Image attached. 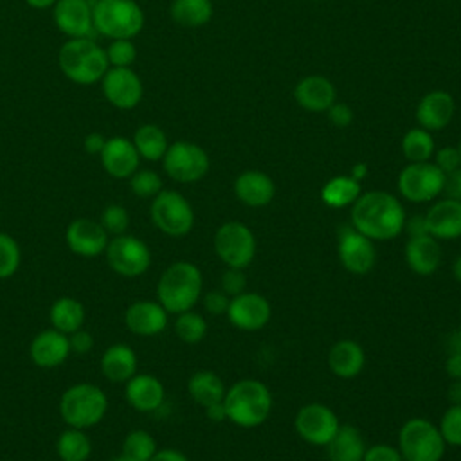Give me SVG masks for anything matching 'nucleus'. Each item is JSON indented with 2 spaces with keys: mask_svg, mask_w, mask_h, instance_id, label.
Returning <instances> with one entry per match:
<instances>
[{
  "mask_svg": "<svg viewBox=\"0 0 461 461\" xmlns=\"http://www.w3.org/2000/svg\"><path fill=\"white\" fill-rule=\"evenodd\" d=\"M405 209L387 191L362 193L351 205V225L373 241H389L403 232Z\"/></svg>",
  "mask_w": 461,
  "mask_h": 461,
  "instance_id": "nucleus-1",
  "label": "nucleus"
},
{
  "mask_svg": "<svg viewBox=\"0 0 461 461\" xmlns=\"http://www.w3.org/2000/svg\"><path fill=\"white\" fill-rule=\"evenodd\" d=\"M202 270L185 259L175 261L164 268L157 283V301L167 313H182L193 310L202 297Z\"/></svg>",
  "mask_w": 461,
  "mask_h": 461,
  "instance_id": "nucleus-2",
  "label": "nucleus"
},
{
  "mask_svg": "<svg viewBox=\"0 0 461 461\" xmlns=\"http://www.w3.org/2000/svg\"><path fill=\"white\" fill-rule=\"evenodd\" d=\"M223 405L230 423L241 429H254L268 420L272 393L261 380L243 378L225 391Z\"/></svg>",
  "mask_w": 461,
  "mask_h": 461,
  "instance_id": "nucleus-3",
  "label": "nucleus"
},
{
  "mask_svg": "<svg viewBox=\"0 0 461 461\" xmlns=\"http://www.w3.org/2000/svg\"><path fill=\"white\" fill-rule=\"evenodd\" d=\"M58 67L76 85H95L110 68L106 52L92 38H68L58 50Z\"/></svg>",
  "mask_w": 461,
  "mask_h": 461,
  "instance_id": "nucleus-4",
  "label": "nucleus"
},
{
  "mask_svg": "<svg viewBox=\"0 0 461 461\" xmlns=\"http://www.w3.org/2000/svg\"><path fill=\"white\" fill-rule=\"evenodd\" d=\"M108 411L106 393L90 382H77L67 387L59 398V416L68 427H95Z\"/></svg>",
  "mask_w": 461,
  "mask_h": 461,
  "instance_id": "nucleus-5",
  "label": "nucleus"
},
{
  "mask_svg": "<svg viewBox=\"0 0 461 461\" xmlns=\"http://www.w3.org/2000/svg\"><path fill=\"white\" fill-rule=\"evenodd\" d=\"M94 31L108 40H133L144 29V11L135 0H95Z\"/></svg>",
  "mask_w": 461,
  "mask_h": 461,
  "instance_id": "nucleus-6",
  "label": "nucleus"
},
{
  "mask_svg": "<svg viewBox=\"0 0 461 461\" xmlns=\"http://www.w3.org/2000/svg\"><path fill=\"white\" fill-rule=\"evenodd\" d=\"M447 443L430 420L411 418L398 432V450L403 461H441Z\"/></svg>",
  "mask_w": 461,
  "mask_h": 461,
  "instance_id": "nucleus-7",
  "label": "nucleus"
},
{
  "mask_svg": "<svg viewBox=\"0 0 461 461\" xmlns=\"http://www.w3.org/2000/svg\"><path fill=\"white\" fill-rule=\"evenodd\" d=\"M149 216L153 225L171 238H182L194 225V211L189 200L175 189H162L151 198Z\"/></svg>",
  "mask_w": 461,
  "mask_h": 461,
  "instance_id": "nucleus-8",
  "label": "nucleus"
},
{
  "mask_svg": "<svg viewBox=\"0 0 461 461\" xmlns=\"http://www.w3.org/2000/svg\"><path fill=\"white\" fill-rule=\"evenodd\" d=\"M218 259L230 268H247L256 256V236L243 221L221 223L212 238Z\"/></svg>",
  "mask_w": 461,
  "mask_h": 461,
  "instance_id": "nucleus-9",
  "label": "nucleus"
},
{
  "mask_svg": "<svg viewBox=\"0 0 461 461\" xmlns=\"http://www.w3.org/2000/svg\"><path fill=\"white\" fill-rule=\"evenodd\" d=\"M207 151L189 140H176L167 146L162 157V167L166 175L180 184H193L202 180L209 171Z\"/></svg>",
  "mask_w": 461,
  "mask_h": 461,
  "instance_id": "nucleus-10",
  "label": "nucleus"
},
{
  "mask_svg": "<svg viewBox=\"0 0 461 461\" xmlns=\"http://www.w3.org/2000/svg\"><path fill=\"white\" fill-rule=\"evenodd\" d=\"M104 258L108 267L122 277H139L151 265L149 247L133 234H119L108 240Z\"/></svg>",
  "mask_w": 461,
  "mask_h": 461,
  "instance_id": "nucleus-11",
  "label": "nucleus"
},
{
  "mask_svg": "<svg viewBox=\"0 0 461 461\" xmlns=\"http://www.w3.org/2000/svg\"><path fill=\"white\" fill-rule=\"evenodd\" d=\"M445 173L430 160L409 162L398 175L400 194L414 203H425L443 193Z\"/></svg>",
  "mask_w": 461,
  "mask_h": 461,
  "instance_id": "nucleus-12",
  "label": "nucleus"
},
{
  "mask_svg": "<svg viewBox=\"0 0 461 461\" xmlns=\"http://www.w3.org/2000/svg\"><path fill=\"white\" fill-rule=\"evenodd\" d=\"M295 432L310 445L326 447L340 427L335 411L324 403L312 402L303 405L294 420Z\"/></svg>",
  "mask_w": 461,
  "mask_h": 461,
  "instance_id": "nucleus-13",
  "label": "nucleus"
},
{
  "mask_svg": "<svg viewBox=\"0 0 461 461\" xmlns=\"http://www.w3.org/2000/svg\"><path fill=\"white\" fill-rule=\"evenodd\" d=\"M337 254L342 267L357 276L371 272L376 263L375 241L358 232L351 223L339 230Z\"/></svg>",
  "mask_w": 461,
  "mask_h": 461,
  "instance_id": "nucleus-14",
  "label": "nucleus"
},
{
  "mask_svg": "<svg viewBox=\"0 0 461 461\" xmlns=\"http://www.w3.org/2000/svg\"><path fill=\"white\" fill-rule=\"evenodd\" d=\"M99 83L106 101L119 110H131L142 101L144 86L131 67H110Z\"/></svg>",
  "mask_w": 461,
  "mask_h": 461,
  "instance_id": "nucleus-15",
  "label": "nucleus"
},
{
  "mask_svg": "<svg viewBox=\"0 0 461 461\" xmlns=\"http://www.w3.org/2000/svg\"><path fill=\"white\" fill-rule=\"evenodd\" d=\"M225 315L229 322L241 331H259L270 322L272 306L265 295L245 290L230 297Z\"/></svg>",
  "mask_w": 461,
  "mask_h": 461,
  "instance_id": "nucleus-16",
  "label": "nucleus"
},
{
  "mask_svg": "<svg viewBox=\"0 0 461 461\" xmlns=\"http://www.w3.org/2000/svg\"><path fill=\"white\" fill-rule=\"evenodd\" d=\"M108 240L110 236L103 225L90 218H76L65 229V243L79 258L90 259L104 254Z\"/></svg>",
  "mask_w": 461,
  "mask_h": 461,
  "instance_id": "nucleus-17",
  "label": "nucleus"
},
{
  "mask_svg": "<svg viewBox=\"0 0 461 461\" xmlns=\"http://www.w3.org/2000/svg\"><path fill=\"white\" fill-rule=\"evenodd\" d=\"M52 22L68 38H90L94 32L92 4L88 0H58L52 5Z\"/></svg>",
  "mask_w": 461,
  "mask_h": 461,
  "instance_id": "nucleus-18",
  "label": "nucleus"
},
{
  "mask_svg": "<svg viewBox=\"0 0 461 461\" xmlns=\"http://www.w3.org/2000/svg\"><path fill=\"white\" fill-rule=\"evenodd\" d=\"M169 313L158 301H135L124 312V326L139 337H155L167 328Z\"/></svg>",
  "mask_w": 461,
  "mask_h": 461,
  "instance_id": "nucleus-19",
  "label": "nucleus"
},
{
  "mask_svg": "<svg viewBox=\"0 0 461 461\" xmlns=\"http://www.w3.org/2000/svg\"><path fill=\"white\" fill-rule=\"evenodd\" d=\"M103 169L119 180L130 178L140 164V157L133 146V142L122 135H115L106 139L103 151L99 153Z\"/></svg>",
  "mask_w": 461,
  "mask_h": 461,
  "instance_id": "nucleus-20",
  "label": "nucleus"
},
{
  "mask_svg": "<svg viewBox=\"0 0 461 461\" xmlns=\"http://www.w3.org/2000/svg\"><path fill=\"white\" fill-rule=\"evenodd\" d=\"M68 335L49 328L34 335L29 344V357L34 366L43 369H52L61 366L70 357Z\"/></svg>",
  "mask_w": 461,
  "mask_h": 461,
  "instance_id": "nucleus-21",
  "label": "nucleus"
},
{
  "mask_svg": "<svg viewBox=\"0 0 461 461\" xmlns=\"http://www.w3.org/2000/svg\"><path fill=\"white\" fill-rule=\"evenodd\" d=\"M425 223L427 234L438 241L461 238V202L447 196L432 203L425 212Z\"/></svg>",
  "mask_w": 461,
  "mask_h": 461,
  "instance_id": "nucleus-22",
  "label": "nucleus"
},
{
  "mask_svg": "<svg viewBox=\"0 0 461 461\" xmlns=\"http://www.w3.org/2000/svg\"><path fill=\"white\" fill-rule=\"evenodd\" d=\"M124 398L135 411L153 412L162 407L166 398V389L155 375L135 373L124 384Z\"/></svg>",
  "mask_w": 461,
  "mask_h": 461,
  "instance_id": "nucleus-23",
  "label": "nucleus"
},
{
  "mask_svg": "<svg viewBox=\"0 0 461 461\" xmlns=\"http://www.w3.org/2000/svg\"><path fill=\"white\" fill-rule=\"evenodd\" d=\"M234 194L247 207H265L276 194L274 180L258 169H247L234 180Z\"/></svg>",
  "mask_w": 461,
  "mask_h": 461,
  "instance_id": "nucleus-24",
  "label": "nucleus"
},
{
  "mask_svg": "<svg viewBox=\"0 0 461 461\" xmlns=\"http://www.w3.org/2000/svg\"><path fill=\"white\" fill-rule=\"evenodd\" d=\"M454 97L445 90H432L423 95L416 106V119L420 128L427 131L443 130L454 115Z\"/></svg>",
  "mask_w": 461,
  "mask_h": 461,
  "instance_id": "nucleus-25",
  "label": "nucleus"
},
{
  "mask_svg": "<svg viewBox=\"0 0 461 461\" xmlns=\"http://www.w3.org/2000/svg\"><path fill=\"white\" fill-rule=\"evenodd\" d=\"M407 267L418 276H430L441 263V245L430 234L411 236L403 249Z\"/></svg>",
  "mask_w": 461,
  "mask_h": 461,
  "instance_id": "nucleus-26",
  "label": "nucleus"
},
{
  "mask_svg": "<svg viewBox=\"0 0 461 461\" xmlns=\"http://www.w3.org/2000/svg\"><path fill=\"white\" fill-rule=\"evenodd\" d=\"M137 355L128 344H112L101 355V373L108 382L126 384L137 373Z\"/></svg>",
  "mask_w": 461,
  "mask_h": 461,
  "instance_id": "nucleus-27",
  "label": "nucleus"
},
{
  "mask_svg": "<svg viewBox=\"0 0 461 461\" xmlns=\"http://www.w3.org/2000/svg\"><path fill=\"white\" fill-rule=\"evenodd\" d=\"M366 366L364 348L351 340L340 339L328 351V367L339 378H355Z\"/></svg>",
  "mask_w": 461,
  "mask_h": 461,
  "instance_id": "nucleus-28",
  "label": "nucleus"
},
{
  "mask_svg": "<svg viewBox=\"0 0 461 461\" xmlns=\"http://www.w3.org/2000/svg\"><path fill=\"white\" fill-rule=\"evenodd\" d=\"M299 106L310 112H324L335 103V86L324 76H306L294 90Z\"/></svg>",
  "mask_w": 461,
  "mask_h": 461,
  "instance_id": "nucleus-29",
  "label": "nucleus"
},
{
  "mask_svg": "<svg viewBox=\"0 0 461 461\" xmlns=\"http://www.w3.org/2000/svg\"><path fill=\"white\" fill-rule=\"evenodd\" d=\"M366 448L362 432L349 423H340L339 430L326 445L330 461H362Z\"/></svg>",
  "mask_w": 461,
  "mask_h": 461,
  "instance_id": "nucleus-30",
  "label": "nucleus"
},
{
  "mask_svg": "<svg viewBox=\"0 0 461 461\" xmlns=\"http://www.w3.org/2000/svg\"><path fill=\"white\" fill-rule=\"evenodd\" d=\"M85 319H86V310L83 303L70 295L58 297L49 310L50 326L65 335H70L81 330L85 324Z\"/></svg>",
  "mask_w": 461,
  "mask_h": 461,
  "instance_id": "nucleus-31",
  "label": "nucleus"
},
{
  "mask_svg": "<svg viewBox=\"0 0 461 461\" xmlns=\"http://www.w3.org/2000/svg\"><path fill=\"white\" fill-rule=\"evenodd\" d=\"M225 385L223 380L209 369L196 371L187 380V393L193 402H196L202 407L223 402L225 396Z\"/></svg>",
  "mask_w": 461,
  "mask_h": 461,
  "instance_id": "nucleus-32",
  "label": "nucleus"
},
{
  "mask_svg": "<svg viewBox=\"0 0 461 461\" xmlns=\"http://www.w3.org/2000/svg\"><path fill=\"white\" fill-rule=\"evenodd\" d=\"M360 194H362V185L351 175L333 176L321 189L322 202L331 209H342V207L353 205Z\"/></svg>",
  "mask_w": 461,
  "mask_h": 461,
  "instance_id": "nucleus-33",
  "label": "nucleus"
},
{
  "mask_svg": "<svg viewBox=\"0 0 461 461\" xmlns=\"http://www.w3.org/2000/svg\"><path fill=\"white\" fill-rule=\"evenodd\" d=\"M131 142H133L139 157L144 160H149V162L162 160V157L169 146L167 135L164 133V130L151 122L139 126L133 133Z\"/></svg>",
  "mask_w": 461,
  "mask_h": 461,
  "instance_id": "nucleus-34",
  "label": "nucleus"
},
{
  "mask_svg": "<svg viewBox=\"0 0 461 461\" xmlns=\"http://www.w3.org/2000/svg\"><path fill=\"white\" fill-rule=\"evenodd\" d=\"M169 14L173 22L182 27H202L212 16V2L211 0H173L169 7Z\"/></svg>",
  "mask_w": 461,
  "mask_h": 461,
  "instance_id": "nucleus-35",
  "label": "nucleus"
},
{
  "mask_svg": "<svg viewBox=\"0 0 461 461\" xmlns=\"http://www.w3.org/2000/svg\"><path fill=\"white\" fill-rule=\"evenodd\" d=\"M56 454L61 461H86L92 454L90 438L83 429L68 427L56 439Z\"/></svg>",
  "mask_w": 461,
  "mask_h": 461,
  "instance_id": "nucleus-36",
  "label": "nucleus"
},
{
  "mask_svg": "<svg viewBox=\"0 0 461 461\" xmlns=\"http://www.w3.org/2000/svg\"><path fill=\"white\" fill-rule=\"evenodd\" d=\"M402 151L409 162H427L434 155V139L423 128H411L402 139Z\"/></svg>",
  "mask_w": 461,
  "mask_h": 461,
  "instance_id": "nucleus-37",
  "label": "nucleus"
},
{
  "mask_svg": "<svg viewBox=\"0 0 461 461\" xmlns=\"http://www.w3.org/2000/svg\"><path fill=\"white\" fill-rule=\"evenodd\" d=\"M157 450L155 438L142 429L128 432L121 447V454L131 461H149Z\"/></svg>",
  "mask_w": 461,
  "mask_h": 461,
  "instance_id": "nucleus-38",
  "label": "nucleus"
},
{
  "mask_svg": "<svg viewBox=\"0 0 461 461\" xmlns=\"http://www.w3.org/2000/svg\"><path fill=\"white\" fill-rule=\"evenodd\" d=\"M175 333L185 344H198L207 335V321L202 313L194 310H187L176 315L175 319Z\"/></svg>",
  "mask_w": 461,
  "mask_h": 461,
  "instance_id": "nucleus-39",
  "label": "nucleus"
},
{
  "mask_svg": "<svg viewBox=\"0 0 461 461\" xmlns=\"http://www.w3.org/2000/svg\"><path fill=\"white\" fill-rule=\"evenodd\" d=\"M130 189L137 198H155L162 189V178L153 169H137L130 178Z\"/></svg>",
  "mask_w": 461,
  "mask_h": 461,
  "instance_id": "nucleus-40",
  "label": "nucleus"
},
{
  "mask_svg": "<svg viewBox=\"0 0 461 461\" xmlns=\"http://www.w3.org/2000/svg\"><path fill=\"white\" fill-rule=\"evenodd\" d=\"M22 261V250L18 241L7 234L0 232V279H7L16 274Z\"/></svg>",
  "mask_w": 461,
  "mask_h": 461,
  "instance_id": "nucleus-41",
  "label": "nucleus"
},
{
  "mask_svg": "<svg viewBox=\"0 0 461 461\" xmlns=\"http://www.w3.org/2000/svg\"><path fill=\"white\" fill-rule=\"evenodd\" d=\"M99 223L108 232V236H119L128 230L130 225V214L124 205L121 203H108L99 218Z\"/></svg>",
  "mask_w": 461,
  "mask_h": 461,
  "instance_id": "nucleus-42",
  "label": "nucleus"
},
{
  "mask_svg": "<svg viewBox=\"0 0 461 461\" xmlns=\"http://www.w3.org/2000/svg\"><path fill=\"white\" fill-rule=\"evenodd\" d=\"M443 441L450 447H461V405L450 403L438 425Z\"/></svg>",
  "mask_w": 461,
  "mask_h": 461,
  "instance_id": "nucleus-43",
  "label": "nucleus"
},
{
  "mask_svg": "<svg viewBox=\"0 0 461 461\" xmlns=\"http://www.w3.org/2000/svg\"><path fill=\"white\" fill-rule=\"evenodd\" d=\"M104 52L110 67H131L137 59V47L131 40H110Z\"/></svg>",
  "mask_w": 461,
  "mask_h": 461,
  "instance_id": "nucleus-44",
  "label": "nucleus"
},
{
  "mask_svg": "<svg viewBox=\"0 0 461 461\" xmlns=\"http://www.w3.org/2000/svg\"><path fill=\"white\" fill-rule=\"evenodd\" d=\"M245 288H247V276H245L243 268L227 267L225 272L221 274L220 290H223L229 297H234V295L245 292Z\"/></svg>",
  "mask_w": 461,
  "mask_h": 461,
  "instance_id": "nucleus-45",
  "label": "nucleus"
},
{
  "mask_svg": "<svg viewBox=\"0 0 461 461\" xmlns=\"http://www.w3.org/2000/svg\"><path fill=\"white\" fill-rule=\"evenodd\" d=\"M202 304L203 310L211 315H225L230 297L223 290H211L207 294H202Z\"/></svg>",
  "mask_w": 461,
  "mask_h": 461,
  "instance_id": "nucleus-46",
  "label": "nucleus"
},
{
  "mask_svg": "<svg viewBox=\"0 0 461 461\" xmlns=\"http://www.w3.org/2000/svg\"><path fill=\"white\" fill-rule=\"evenodd\" d=\"M432 157H434V164H436L445 175H448V173L456 171L457 167H461L459 151H457V148H454V146H443V148H439L438 151H434Z\"/></svg>",
  "mask_w": 461,
  "mask_h": 461,
  "instance_id": "nucleus-47",
  "label": "nucleus"
},
{
  "mask_svg": "<svg viewBox=\"0 0 461 461\" xmlns=\"http://www.w3.org/2000/svg\"><path fill=\"white\" fill-rule=\"evenodd\" d=\"M362 461H403L398 447L387 443H376L366 448Z\"/></svg>",
  "mask_w": 461,
  "mask_h": 461,
  "instance_id": "nucleus-48",
  "label": "nucleus"
},
{
  "mask_svg": "<svg viewBox=\"0 0 461 461\" xmlns=\"http://www.w3.org/2000/svg\"><path fill=\"white\" fill-rule=\"evenodd\" d=\"M68 344H70V353L72 355H86L94 348V337L86 330H77L68 335Z\"/></svg>",
  "mask_w": 461,
  "mask_h": 461,
  "instance_id": "nucleus-49",
  "label": "nucleus"
},
{
  "mask_svg": "<svg viewBox=\"0 0 461 461\" xmlns=\"http://www.w3.org/2000/svg\"><path fill=\"white\" fill-rule=\"evenodd\" d=\"M328 117L330 121L339 126V128H346L351 124L353 121V110L346 104V103H333L328 108Z\"/></svg>",
  "mask_w": 461,
  "mask_h": 461,
  "instance_id": "nucleus-50",
  "label": "nucleus"
},
{
  "mask_svg": "<svg viewBox=\"0 0 461 461\" xmlns=\"http://www.w3.org/2000/svg\"><path fill=\"white\" fill-rule=\"evenodd\" d=\"M443 193H447L448 198H454V200L461 202V167H457L456 171L445 175Z\"/></svg>",
  "mask_w": 461,
  "mask_h": 461,
  "instance_id": "nucleus-51",
  "label": "nucleus"
},
{
  "mask_svg": "<svg viewBox=\"0 0 461 461\" xmlns=\"http://www.w3.org/2000/svg\"><path fill=\"white\" fill-rule=\"evenodd\" d=\"M104 142H106L104 135H101L99 131H90L83 140V148L88 155H99L104 148Z\"/></svg>",
  "mask_w": 461,
  "mask_h": 461,
  "instance_id": "nucleus-52",
  "label": "nucleus"
},
{
  "mask_svg": "<svg viewBox=\"0 0 461 461\" xmlns=\"http://www.w3.org/2000/svg\"><path fill=\"white\" fill-rule=\"evenodd\" d=\"M403 230L409 232V238L411 236H421V234H427V223H425V214H414L411 218L405 220V227Z\"/></svg>",
  "mask_w": 461,
  "mask_h": 461,
  "instance_id": "nucleus-53",
  "label": "nucleus"
},
{
  "mask_svg": "<svg viewBox=\"0 0 461 461\" xmlns=\"http://www.w3.org/2000/svg\"><path fill=\"white\" fill-rule=\"evenodd\" d=\"M445 371L450 380H461V355L459 353H447Z\"/></svg>",
  "mask_w": 461,
  "mask_h": 461,
  "instance_id": "nucleus-54",
  "label": "nucleus"
},
{
  "mask_svg": "<svg viewBox=\"0 0 461 461\" xmlns=\"http://www.w3.org/2000/svg\"><path fill=\"white\" fill-rule=\"evenodd\" d=\"M149 461H189L187 456L176 448H158Z\"/></svg>",
  "mask_w": 461,
  "mask_h": 461,
  "instance_id": "nucleus-55",
  "label": "nucleus"
},
{
  "mask_svg": "<svg viewBox=\"0 0 461 461\" xmlns=\"http://www.w3.org/2000/svg\"><path fill=\"white\" fill-rule=\"evenodd\" d=\"M203 411H205V416H207L211 421H214V423H220V421L227 420V412H225L223 402L207 405V407H203Z\"/></svg>",
  "mask_w": 461,
  "mask_h": 461,
  "instance_id": "nucleus-56",
  "label": "nucleus"
},
{
  "mask_svg": "<svg viewBox=\"0 0 461 461\" xmlns=\"http://www.w3.org/2000/svg\"><path fill=\"white\" fill-rule=\"evenodd\" d=\"M445 349L447 353H459L461 355V330H454L445 339Z\"/></svg>",
  "mask_w": 461,
  "mask_h": 461,
  "instance_id": "nucleus-57",
  "label": "nucleus"
},
{
  "mask_svg": "<svg viewBox=\"0 0 461 461\" xmlns=\"http://www.w3.org/2000/svg\"><path fill=\"white\" fill-rule=\"evenodd\" d=\"M448 402L454 405H461V380H452L447 391Z\"/></svg>",
  "mask_w": 461,
  "mask_h": 461,
  "instance_id": "nucleus-58",
  "label": "nucleus"
},
{
  "mask_svg": "<svg viewBox=\"0 0 461 461\" xmlns=\"http://www.w3.org/2000/svg\"><path fill=\"white\" fill-rule=\"evenodd\" d=\"M351 176L358 182H362L366 176H367V164L366 162H357L353 167H351Z\"/></svg>",
  "mask_w": 461,
  "mask_h": 461,
  "instance_id": "nucleus-59",
  "label": "nucleus"
},
{
  "mask_svg": "<svg viewBox=\"0 0 461 461\" xmlns=\"http://www.w3.org/2000/svg\"><path fill=\"white\" fill-rule=\"evenodd\" d=\"M58 0H25V4L32 9H49L56 4Z\"/></svg>",
  "mask_w": 461,
  "mask_h": 461,
  "instance_id": "nucleus-60",
  "label": "nucleus"
},
{
  "mask_svg": "<svg viewBox=\"0 0 461 461\" xmlns=\"http://www.w3.org/2000/svg\"><path fill=\"white\" fill-rule=\"evenodd\" d=\"M452 274H454V277L461 283V254L456 258V261H454V267H452Z\"/></svg>",
  "mask_w": 461,
  "mask_h": 461,
  "instance_id": "nucleus-61",
  "label": "nucleus"
},
{
  "mask_svg": "<svg viewBox=\"0 0 461 461\" xmlns=\"http://www.w3.org/2000/svg\"><path fill=\"white\" fill-rule=\"evenodd\" d=\"M112 461H131V459H128V457H124V456H122V454H121V456H117V457H113V459H112Z\"/></svg>",
  "mask_w": 461,
  "mask_h": 461,
  "instance_id": "nucleus-62",
  "label": "nucleus"
},
{
  "mask_svg": "<svg viewBox=\"0 0 461 461\" xmlns=\"http://www.w3.org/2000/svg\"><path fill=\"white\" fill-rule=\"evenodd\" d=\"M457 151H459V160H461V144L457 146Z\"/></svg>",
  "mask_w": 461,
  "mask_h": 461,
  "instance_id": "nucleus-63",
  "label": "nucleus"
},
{
  "mask_svg": "<svg viewBox=\"0 0 461 461\" xmlns=\"http://www.w3.org/2000/svg\"><path fill=\"white\" fill-rule=\"evenodd\" d=\"M313 2H319V0H313Z\"/></svg>",
  "mask_w": 461,
  "mask_h": 461,
  "instance_id": "nucleus-64",
  "label": "nucleus"
}]
</instances>
